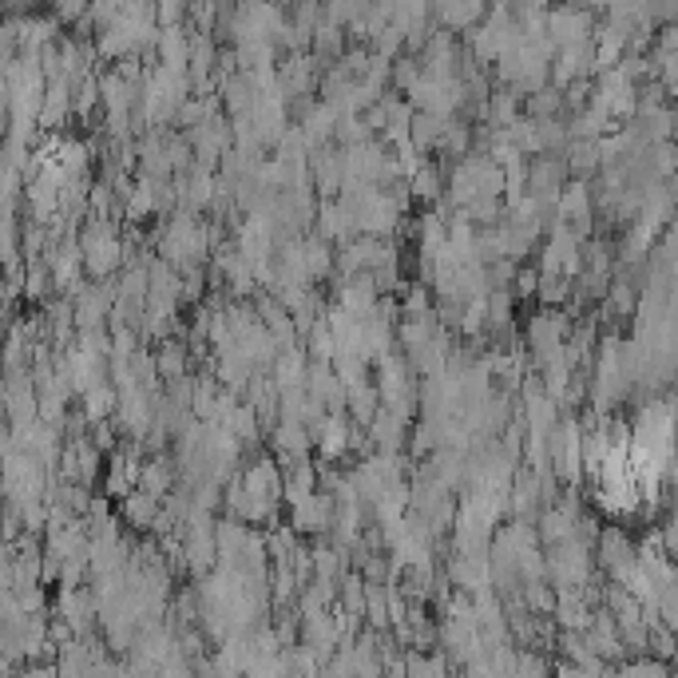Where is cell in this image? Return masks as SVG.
I'll return each instance as SVG.
<instances>
[{"mask_svg":"<svg viewBox=\"0 0 678 678\" xmlns=\"http://www.w3.org/2000/svg\"><path fill=\"white\" fill-rule=\"evenodd\" d=\"M127 508V520L131 524H151L155 516H159V508H155V496H147V492H127V500H123Z\"/></svg>","mask_w":678,"mask_h":678,"instance_id":"6da1fadb","label":"cell"}]
</instances>
